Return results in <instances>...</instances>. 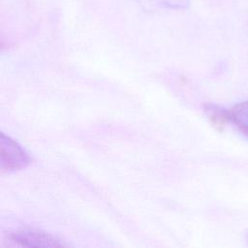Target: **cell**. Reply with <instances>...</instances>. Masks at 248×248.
Wrapping results in <instances>:
<instances>
[{
  "label": "cell",
  "mask_w": 248,
  "mask_h": 248,
  "mask_svg": "<svg viewBox=\"0 0 248 248\" xmlns=\"http://www.w3.org/2000/svg\"><path fill=\"white\" fill-rule=\"evenodd\" d=\"M0 169L4 171H16L24 169L30 163V157L25 149L3 132L0 138Z\"/></svg>",
  "instance_id": "6da1fadb"
},
{
  "label": "cell",
  "mask_w": 248,
  "mask_h": 248,
  "mask_svg": "<svg viewBox=\"0 0 248 248\" xmlns=\"http://www.w3.org/2000/svg\"><path fill=\"white\" fill-rule=\"evenodd\" d=\"M11 238L23 247L39 248V247H62L63 244L60 239L46 232L36 230H20L15 232Z\"/></svg>",
  "instance_id": "7a4b0ae2"
},
{
  "label": "cell",
  "mask_w": 248,
  "mask_h": 248,
  "mask_svg": "<svg viewBox=\"0 0 248 248\" xmlns=\"http://www.w3.org/2000/svg\"><path fill=\"white\" fill-rule=\"evenodd\" d=\"M230 123L248 139V100L239 102L230 108Z\"/></svg>",
  "instance_id": "3957f363"
},
{
  "label": "cell",
  "mask_w": 248,
  "mask_h": 248,
  "mask_svg": "<svg viewBox=\"0 0 248 248\" xmlns=\"http://www.w3.org/2000/svg\"><path fill=\"white\" fill-rule=\"evenodd\" d=\"M203 109L216 129L222 131L225 126L230 123V109L212 103L204 104Z\"/></svg>",
  "instance_id": "277c9868"
},
{
  "label": "cell",
  "mask_w": 248,
  "mask_h": 248,
  "mask_svg": "<svg viewBox=\"0 0 248 248\" xmlns=\"http://www.w3.org/2000/svg\"><path fill=\"white\" fill-rule=\"evenodd\" d=\"M138 3L147 10H184L190 5L189 0H137Z\"/></svg>",
  "instance_id": "5b68a950"
},
{
  "label": "cell",
  "mask_w": 248,
  "mask_h": 248,
  "mask_svg": "<svg viewBox=\"0 0 248 248\" xmlns=\"http://www.w3.org/2000/svg\"><path fill=\"white\" fill-rule=\"evenodd\" d=\"M247 239H248V234H247Z\"/></svg>",
  "instance_id": "8992f818"
}]
</instances>
